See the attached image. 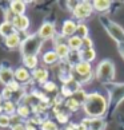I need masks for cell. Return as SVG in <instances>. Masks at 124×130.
<instances>
[{
  "label": "cell",
  "instance_id": "6da1fadb",
  "mask_svg": "<svg viewBox=\"0 0 124 130\" xmlns=\"http://www.w3.org/2000/svg\"><path fill=\"white\" fill-rule=\"evenodd\" d=\"M83 111L85 113V117L88 118H104L109 110V101L108 97L99 91L88 93L87 101L83 105Z\"/></svg>",
  "mask_w": 124,
  "mask_h": 130
},
{
  "label": "cell",
  "instance_id": "7a4b0ae2",
  "mask_svg": "<svg viewBox=\"0 0 124 130\" xmlns=\"http://www.w3.org/2000/svg\"><path fill=\"white\" fill-rule=\"evenodd\" d=\"M115 63L111 59H103L100 60L97 66L95 67V78L103 85H109L115 82Z\"/></svg>",
  "mask_w": 124,
  "mask_h": 130
},
{
  "label": "cell",
  "instance_id": "3957f363",
  "mask_svg": "<svg viewBox=\"0 0 124 130\" xmlns=\"http://www.w3.org/2000/svg\"><path fill=\"white\" fill-rule=\"evenodd\" d=\"M43 42L37 34H31V35H27L24 39H23L21 44H20V54L21 58L24 56H37L39 52L41 51L43 47Z\"/></svg>",
  "mask_w": 124,
  "mask_h": 130
},
{
  "label": "cell",
  "instance_id": "277c9868",
  "mask_svg": "<svg viewBox=\"0 0 124 130\" xmlns=\"http://www.w3.org/2000/svg\"><path fill=\"white\" fill-rule=\"evenodd\" d=\"M72 76L83 85L89 83L93 78H95V70L92 69V64L88 63V62H83L80 60L78 62L73 69H72Z\"/></svg>",
  "mask_w": 124,
  "mask_h": 130
},
{
  "label": "cell",
  "instance_id": "5b68a950",
  "mask_svg": "<svg viewBox=\"0 0 124 130\" xmlns=\"http://www.w3.org/2000/svg\"><path fill=\"white\" fill-rule=\"evenodd\" d=\"M100 22H102L104 30L109 35V38L115 40L117 46L124 44V28L119 23L109 20V19H106V18H102Z\"/></svg>",
  "mask_w": 124,
  "mask_h": 130
},
{
  "label": "cell",
  "instance_id": "8992f818",
  "mask_svg": "<svg viewBox=\"0 0 124 130\" xmlns=\"http://www.w3.org/2000/svg\"><path fill=\"white\" fill-rule=\"evenodd\" d=\"M108 93V101H109V109L115 110L119 105L124 101V83H109L106 86Z\"/></svg>",
  "mask_w": 124,
  "mask_h": 130
},
{
  "label": "cell",
  "instance_id": "52a82bcc",
  "mask_svg": "<svg viewBox=\"0 0 124 130\" xmlns=\"http://www.w3.org/2000/svg\"><path fill=\"white\" fill-rule=\"evenodd\" d=\"M93 12V7H92V2H76V6L72 9V15L75 19H78L79 22H83L85 19H88Z\"/></svg>",
  "mask_w": 124,
  "mask_h": 130
},
{
  "label": "cell",
  "instance_id": "ba28073f",
  "mask_svg": "<svg viewBox=\"0 0 124 130\" xmlns=\"http://www.w3.org/2000/svg\"><path fill=\"white\" fill-rule=\"evenodd\" d=\"M80 89H82V83L76 80L73 76H71L69 79H67L65 82L61 83V87H60V93L59 94L64 99H68V98H71L76 93V91L80 90Z\"/></svg>",
  "mask_w": 124,
  "mask_h": 130
},
{
  "label": "cell",
  "instance_id": "9c48e42d",
  "mask_svg": "<svg viewBox=\"0 0 124 130\" xmlns=\"http://www.w3.org/2000/svg\"><path fill=\"white\" fill-rule=\"evenodd\" d=\"M37 35H39V38H40L43 42H45V40H54L55 38H56V35H58L55 23L54 22H49V20L44 22L40 26L39 31H37Z\"/></svg>",
  "mask_w": 124,
  "mask_h": 130
},
{
  "label": "cell",
  "instance_id": "30bf717a",
  "mask_svg": "<svg viewBox=\"0 0 124 130\" xmlns=\"http://www.w3.org/2000/svg\"><path fill=\"white\" fill-rule=\"evenodd\" d=\"M15 80V69L6 64L0 66V83H2L4 87H7Z\"/></svg>",
  "mask_w": 124,
  "mask_h": 130
},
{
  "label": "cell",
  "instance_id": "8fae6325",
  "mask_svg": "<svg viewBox=\"0 0 124 130\" xmlns=\"http://www.w3.org/2000/svg\"><path fill=\"white\" fill-rule=\"evenodd\" d=\"M30 18L27 15H20V16H15L12 19V26L15 28V31L19 32V34H24L28 31V28H30Z\"/></svg>",
  "mask_w": 124,
  "mask_h": 130
},
{
  "label": "cell",
  "instance_id": "7c38bea8",
  "mask_svg": "<svg viewBox=\"0 0 124 130\" xmlns=\"http://www.w3.org/2000/svg\"><path fill=\"white\" fill-rule=\"evenodd\" d=\"M31 76H32V80L35 83L43 86L44 83H47L49 79V71L45 69V67H37L33 71H31Z\"/></svg>",
  "mask_w": 124,
  "mask_h": 130
},
{
  "label": "cell",
  "instance_id": "4fadbf2b",
  "mask_svg": "<svg viewBox=\"0 0 124 130\" xmlns=\"http://www.w3.org/2000/svg\"><path fill=\"white\" fill-rule=\"evenodd\" d=\"M76 28H78V22L75 19H67V20L63 22V24H61L60 34L65 39H68V38L76 35Z\"/></svg>",
  "mask_w": 124,
  "mask_h": 130
},
{
  "label": "cell",
  "instance_id": "5bb4252c",
  "mask_svg": "<svg viewBox=\"0 0 124 130\" xmlns=\"http://www.w3.org/2000/svg\"><path fill=\"white\" fill-rule=\"evenodd\" d=\"M15 80L19 82L21 86H24L27 83H30L32 80V76H31V71L26 69L24 66H19L15 69Z\"/></svg>",
  "mask_w": 124,
  "mask_h": 130
},
{
  "label": "cell",
  "instance_id": "9a60e30c",
  "mask_svg": "<svg viewBox=\"0 0 124 130\" xmlns=\"http://www.w3.org/2000/svg\"><path fill=\"white\" fill-rule=\"evenodd\" d=\"M23 42V38H21V34L19 32H13L12 35H9L7 38L3 39L4 46L9 50H15V48H20V44Z\"/></svg>",
  "mask_w": 124,
  "mask_h": 130
},
{
  "label": "cell",
  "instance_id": "2e32d148",
  "mask_svg": "<svg viewBox=\"0 0 124 130\" xmlns=\"http://www.w3.org/2000/svg\"><path fill=\"white\" fill-rule=\"evenodd\" d=\"M9 9L15 16H20V15H26L27 11V2H23V0H12L9 2Z\"/></svg>",
  "mask_w": 124,
  "mask_h": 130
},
{
  "label": "cell",
  "instance_id": "e0dca14e",
  "mask_svg": "<svg viewBox=\"0 0 124 130\" xmlns=\"http://www.w3.org/2000/svg\"><path fill=\"white\" fill-rule=\"evenodd\" d=\"M41 62L45 66H55V64L60 63V59H59L58 54L55 52V50H48L41 55Z\"/></svg>",
  "mask_w": 124,
  "mask_h": 130
},
{
  "label": "cell",
  "instance_id": "ac0fdd59",
  "mask_svg": "<svg viewBox=\"0 0 124 130\" xmlns=\"http://www.w3.org/2000/svg\"><path fill=\"white\" fill-rule=\"evenodd\" d=\"M54 50H55L56 54H58L60 62H61V60H67V59H68V56H69V54H71V50H69V47L67 46L65 42H64V43H58V44H55V46H54Z\"/></svg>",
  "mask_w": 124,
  "mask_h": 130
},
{
  "label": "cell",
  "instance_id": "d6986e66",
  "mask_svg": "<svg viewBox=\"0 0 124 130\" xmlns=\"http://www.w3.org/2000/svg\"><path fill=\"white\" fill-rule=\"evenodd\" d=\"M92 7H93V11L106 13L111 9L112 2H109V0H95V2H92Z\"/></svg>",
  "mask_w": 124,
  "mask_h": 130
},
{
  "label": "cell",
  "instance_id": "ffe728a7",
  "mask_svg": "<svg viewBox=\"0 0 124 130\" xmlns=\"http://www.w3.org/2000/svg\"><path fill=\"white\" fill-rule=\"evenodd\" d=\"M52 111H54L55 118H56V121H58L59 123L64 125V126L69 123L71 115H69V113H67L65 110H61L60 107H55V109H52Z\"/></svg>",
  "mask_w": 124,
  "mask_h": 130
},
{
  "label": "cell",
  "instance_id": "44dd1931",
  "mask_svg": "<svg viewBox=\"0 0 124 130\" xmlns=\"http://www.w3.org/2000/svg\"><path fill=\"white\" fill-rule=\"evenodd\" d=\"M67 46L69 47V50L72 52H79L82 50V44H83V39L82 38H79L78 35H73L67 39Z\"/></svg>",
  "mask_w": 124,
  "mask_h": 130
},
{
  "label": "cell",
  "instance_id": "7402d4cb",
  "mask_svg": "<svg viewBox=\"0 0 124 130\" xmlns=\"http://www.w3.org/2000/svg\"><path fill=\"white\" fill-rule=\"evenodd\" d=\"M79 55H80V60L88 62V63H92V62L96 59V51H95V48L80 50L79 51Z\"/></svg>",
  "mask_w": 124,
  "mask_h": 130
},
{
  "label": "cell",
  "instance_id": "603a6c76",
  "mask_svg": "<svg viewBox=\"0 0 124 130\" xmlns=\"http://www.w3.org/2000/svg\"><path fill=\"white\" fill-rule=\"evenodd\" d=\"M21 62H23V66L28 69L30 71H33L35 69H37V64H39V58L37 56H24L21 58Z\"/></svg>",
  "mask_w": 124,
  "mask_h": 130
},
{
  "label": "cell",
  "instance_id": "cb8c5ba5",
  "mask_svg": "<svg viewBox=\"0 0 124 130\" xmlns=\"http://www.w3.org/2000/svg\"><path fill=\"white\" fill-rule=\"evenodd\" d=\"M13 32H16V31H15V28H13V26H12V22L3 20L2 23H0V36H3V39L7 38V36H9V35H12Z\"/></svg>",
  "mask_w": 124,
  "mask_h": 130
},
{
  "label": "cell",
  "instance_id": "d4e9b609",
  "mask_svg": "<svg viewBox=\"0 0 124 130\" xmlns=\"http://www.w3.org/2000/svg\"><path fill=\"white\" fill-rule=\"evenodd\" d=\"M107 122L104 118H91L89 119L88 129L89 130H106Z\"/></svg>",
  "mask_w": 124,
  "mask_h": 130
},
{
  "label": "cell",
  "instance_id": "484cf974",
  "mask_svg": "<svg viewBox=\"0 0 124 130\" xmlns=\"http://www.w3.org/2000/svg\"><path fill=\"white\" fill-rule=\"evenodd\" d=\"M16 114L20 115L24 121H27V119H30L31 115H32V109L28 105H26V103H20V105H17Z\"/></svg>",
  "mask_w": 124,
  "mask_h": 130
},
{
  "label": "cell",
  "instance_id": "4316f807",
  "mask_svg": "<svg viewBox=\"0 0 124 130\" xmlns=\"http://www.w3.org/2000/svg\"><path fill=\"white\" fill-rule=\"evenodd\" d=\"M2 107H3V114H7V115L11 117V115L16 114L17 105L13 102V101H3Z\"/></svg>",
  "mask_w": 124,
  "mask_h": 130
},
{
  "label": "cell",
  "instance_id": "83f0119b",
  "mask_svg": "<svg viewBox=\"0 0 124 130\" xmlns=\"http://www.w3.org/2000/svg\"><path fill=\"white\" fill-rule=\"evenodd\" d=\"M64 107L68 110V111L75 113V111H78V110L82 107V105H80L76 99H73L72 97H71V98H68V99L64 101Z\"/></svg>",
  "mask_w": 124,
  "mask_h": 130
},
{
  "label": "cell",
  "instance_id": "f1b7e54d",
  "mask_svg": "<svg viewBox=\"0 0 124 130\" xmlns=\"http://www.w3.org/2000/svg\"><path fill=\"white\" fill-rule=\"evenodd\" d=\"M89 34V28L88 26L85 24L84 22H78V28H76V35H78L79 38H82V39H84V38H87Z\"/></svg>",
  "mask_w": 124,
  "mask_h": 130
},
{
  "label": "cell",
  "instance_id": "f546056e",
  "mask_svg": "<svg viewBox=\"0 0 124 130\" xmlns=\"http://www.w3.org/2000/svg\"><path fill=\"white\" fill-rule=\"evenodd\" d=\"M41 87H43V90H44L47 94H55V93H58V91H59V86L54 80H48L47 83L43 85Z\"/></svg>",
  "mask_w": 124,
  "mask_h": 130
},
{
  "label": "cell",
  "instance_id": "4dcf8cb0",
  "mask_svg": "<svg viewBox=\"0 0 124 130\" xmlns=\"http://www.w3.org/2000/svg\"><path fill=\"white\" fill-rule=\"evenodd\" d=\"M40 130H60V127L58 126V123L55 121H52L49 118H45L43 123L40 125Z\"/></svg>",
  "mask_w": 124,
  "mask_h": 130
},
{
  "label": "cell",
  "instance_id": "1f68e13d",
  "mask_svg": "<svg viewBox=\"0 0 124 130\" xmlns=\"http://www.w3.org/2000/svg\"><path fill=\"white\" fill-rule=\"evenodd\" d=\"M87 97H88V93H87V91H85L83 87L80 89V90H78V91H76V93L72 95V98L78 101V102H79L80 105H82V107H83L84 102L87 101Z\"/></svg>",
  "mask_w": 124,
  "mask_h": 130
},
{
  "label": "cell",
  "instance_id": "d6a6232c",
  "mask_svg": "<svg viewBox=\"0 0 124 130\" xmlns=\"http://www.w3.org/2000/svg\"><path fill=\"white\" fill-rule=\"evenodd\" d=\"M0 127L8 129L11 127V117L7 114H0Z\"/></svg>",
  "mask_w": 124,
  "mask_h": 130
},
{
  "label": "cell",
  "instance_id": "836d02e7",
  "mask_svg": "<svg viewBox=\"0 0 124 130\" xmlns=\"http://www.w3.org/2000/svg\"><path fill=\"white\" fill-rule=\"evenodd\" d=\"M0 94H2L3 101H12L13 99V91L9 87H3V90L0 91Z\"/></svg>",
  "mask_w": 124,
  "mask_h": 130
},
{
  "label": "cell",
  "instance_id": "e575fe53",
  "mask_svg": "<svg viewBox=\"0 0 124 130\" xmlns=\"http://www.w3.org/2000/svg\"><path fill=\"white\" fill-rule=\"evenodd\" d=\"M88 48H93V40L92 38H84L83 39V44H82V50H88Z\"/></svg>",
  "mask_w": 124,
  "mask_h": 130
},
{
  "label": "cell",
  "instance_id": "d590c367",
  "mask_svg": "<svg viewBox=\"0 0 124 130\" xmlns=\"http://www.w3.org/2000/svg\"><path fill=\"white\" fill-rule=\"evenodd\" d=\"M3 13H4V20H6V22H12V19L15 18V15H13V13L11 12L9 7L4 8V9H3Z\"/></svg>",
  "mask_w": 124,
  "mask_h": 130
},
{
  "label": "cell",
  "instance_id": "8d00e7d4",
  "mask_svg": "<svg viewBox=\"0 0 124 130\" xmlns=\"http://www.w3.org/2000/svg\"><path fill=\"white\" fill-rule=\"evenodd\" d=\"M23 122H24V119H23L20 115H17V114L11 115V126H15V125H17V123H23Z\"/></svg>",
  "mask_w": 124,
  "mask_h": 130
},
{
  "label": "cell",
  "instance_id": "74e56055",
  "mask_svg": "<svg viewBox=\"0 0 124 130\" xmlns=\"http://www.w3.org/2000/svg\"><path fill=\"white\" fill-rule=\"evenodd\" d=\"M24 126H26V130H39L36 125H33L31 121H28V119L24 121Z\"/></svg>",
  "mask_w": 124,
  "mask_h": 130
},
{
  "label": "cell",
  "instance_id": "f35d334b",
  "mask_svg": "<svg viewBox=\"0 0 124 130\" xmlns=\"http://www.w3.org/2000/svg\"><path fill=\"white\" fill-rule=\"evenodd\" d=\"M76 129V123H73V122H69L68 125H65L64 127H61L60 130H75Z\"/></svg>",
  "mask_w": 124,
  "mask_h": 130
},
{
  "label": "cell",
  "instance_id": "ab89813d",
  "mask_svg": "<svg viewBox=\"0 0 124 130\" xmlns=\"http://www.w3.org/2000/svg\"><path fill=\"white\" fill-rule=\"evenodd\" d=\"M9 129H11V130H26V126H24V122H23V123L15 125V126H11Z\"/></svg>",
  "mask_w": 124,
  "mask_h": 130
},
{
  "label": "cell",
  "instance_id": "60d3db41",
  "mask_svg": "<svg viewBox=\"0 0 124 130\" xmlns=\"http://www.w3.org/2000/svg\"><path fill=\"white\" fill-rule=\"evenodd\" d=\"M75 130H89V129H88V126H85L84 123L79 122V123H76V129Z\"/></svg>",
  "mask_w": 124,
  "mask_h": 130
},
{
  "label": "cell",
  "instance_id": "b9f144b4",
  "mask_svg": "<svg viewBox=\"0 0 124 130\" xmlns=\"http://www.w3.org/2000/svg\"><path fill=\"white\" fill-rule=\"evenodd\" d=\"M117 50H119V54H120V56L123 58V60H124V44L117 46Z\"/></svg>",
  "mask_w": 124,
  "mask_h": 130
},
{
  "label": "cell",
  "instance_id": "7bdbcfd3",
  "mask_svg": "<svg viewBox=\"0 0 124 130\" xmlns=\"http://www.w3.org/2000/svg\"><path fill=\"white\" fill-rule=\"evenodd\" d=\"M3 103V98H2V94H0V105Z\"/></svg>",
  "mask_w": 124,
  "mask_h": 130
}]
</instances>
